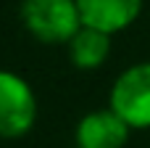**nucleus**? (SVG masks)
<instances>
[{
	"instance_id": "nucleus-1",
	"label": "nucleus",
	"mask_w": 150,
	"mask_h": 148,
	"mask_svg": "<svg viewBox=\"0 0 150 148\" xmlns=\"http://www.w3.org/2000/svg\"><path fill=\"white\" fill-rule=\"evenodd\" d=\"M21 21L40 42H69L82 26L76 0H24Z\"/></svg>"
},
{
	"instance_id": "nucleus-2",
	"label": "nucleus",
	"mask_w": 150,
	"mask_h": 148,
	"mask_svg": "<svg viewBox=\"0 0 150 148\" xmlns=\"http://www.w3.org/2000/svg\"><path fill=\"white\" fill-rule=\"evenodd\" d=\"M34 119H37V98L32 87L21 77L0 71V138L26 135Z\"/></svg>"
},
{
	"instance_id": "nucleus-3",
	"label": "nucleus",
	"mask_w": 150,
	"mask_h": 148,
	"mask_svg": "<svg viewBox=\"0 0 150 148\" xmlns=\"http://www.w3.org/2000/svg\"><path fill=\"white\" fill-rule=\"evenodd\" d=\"M111 109L129 127H150V64H137L116 79Z\"/></svg>"
},
{
	"instance_id": "nucleus-4",
	"label": "nucleus",
	"mask_w": 150,
	"mask_h": 148,
	"mask_svg": "<svg viewBox=\"0 0 150 148\" xmlns=\"http://www.w3.org/2000/svg\"><path fill=\"white\" fill-rule=\"evenodd\" d=\"M129 138V124L113 111H92L76 127L79 148H124Z\"/></svg>"
},
{
	"instance_id": "nucleus-5",
	"label": "nucleus",
	"mask_w": 150,
	"mask_h": 148,
	"mask_svg": "<svg viewBox=\"0 0 150 148\" xmlns=\"http://www.w3.org/2000/svg\"><path fill=\"white\" fill-rule=\"evenodd\" d=\"M82 24L103 29L108 34L127 29L142 8V0H76Z\"/></svg>"
},
{
	"instance_id": "nucleus-6",
	"label": "nucleus",
	"mask_w": 150,
	"mask_h": 148,
	"mask_svg": "<svg viewBox=\"0 0 150 148\" xmlns=\"http://www.w3.org/2000/svg\"><path fill=\"white\" fill-rule=\"evenodd\" d=\"M66 45H69L71 64L76 69H98V66H103V61L111 53V34L103 32V29L82 24L79 32Z\"/></svg>"
}]
</instances>
